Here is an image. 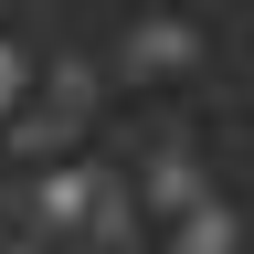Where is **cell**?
I'll return each mask as SVG.
<instances>
[{"label": "cell", "instance_id": "6", "mask_svg": "<svg viewBox=\"0 0 254 254\" xmlns=\"http://www.w3.org/2000/svg\"><path fill=\"white\" fill-rule=\"evenodd\" d=\"M85 254H95V244H85Z\"/></svg>", "mask_w": 254, "mask_h": 254}, {"label": "cell", "instance_id": "4", "mask_svg": "<svg viewBox=\"0 0 254 254\" xmlns=\"http://www.w3.org/2000/svg\"><path fill=\"white\" fill-rule=\"evenodd\" d=\"M85 212H95V180L85 170H53L43 180V222H85Z\"/></svg>", "mask_w": 254, "mask_h": 254}, {"label": "cell", "instance_id": "1", "mask_svg": "<svg viewBox=\"0 0 254 254\" xmlns=\"http://www.w3.org/2000/svg\"><path fill=\"white\" fill-rule=\"evenodd\" d=\"M127 74H190V64H201V32H190V21H170V11H159V21H138V32H127Z\"/></svg>", "mask_w": 254, "mask_h": 254}, {"label": "cell", "instance_id": "5", "mask_svg": "<svg viewBox=\"0 0 254 254\" xmlns=\"http://www.w3.org/2000/svg\"><path fill=\"white\" fill-rule=\"evenodd\" d=\"M21 106H32V53L0 43V117H21Z\"/></svg>", "mask_w": 254, "mask_h": 254}, {"label": "cell", "instance_id": "2", "mask_svg": "<svg viewBox=\"0 0 254 254\" xmlns=\"http://www.w3.org/2000/svg\"><path fill=\"white\" fill-rule=\"evenodd\" d=\"M170 254H244V212L233 201H190L170 222Z\"/></svg>", "mask_w": 254, "mask_h": 254}, {"label": "cell", "instance_id": "3", "mask_svg": "<svg viewBox=\"0 0 254 254\" xmlns=\"http://www.w3.org/2000/svg\"><path fill=\"white\" fill-rule=\"evenodd\" d=\"M190 201H212L201 170H190V148H159V159H148V212H170V222H180Z\"/></svg>", "mask_w": 254, "mask_h": 254}]
</instances>
